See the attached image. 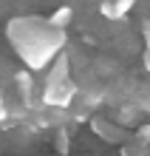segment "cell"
Masks as SVG:
<instances>
[{"mask_svg":"<svg viewBox=\"0 0 150 156\" xmlns=\"http://www.w3.org/2000/svg\"><path fill=\"white\" fill-rule=\"evenodd\" d=\"M6 34L17 57L31 71L48 68L51 60L65 48V29H57L43 17H14L9 20Z\"/></svg>","mask_w":150,"mask_h":156,"instance_id":"1","label":"cell"},{"mask_svg":"<svg viewBox=\"0 0 150 156\" xmlns=\"http://www.w3.org/2000/svg\"><path fill=\"white\" fill-rule=\"evenodd\" d=\"M74 97H77V85H74L71 77L65 80H45V88H43V105L45 108H71Z\"/></svg>","mask_w":150,"mask_h":156,"instance_id":"2","label":"cell"},{"mask_svg":"<svg viewBox=\"0 0 150 156\" xmlns=\"http://www.w3.org/2000/svg\"><path fill=\"white\" fill-rule=\"evenodd\" d=\"M133 6H136V0H99L96 12L105 17V20H122Z\"/></svg>","mask_w":150,"mask_h":156,"instance_id":"3","label":"cell"},{"mask_svg":"<svg viewBox=\"0 0 150 156\" xmlns=\"http://www.w3.org/2000/svg\"><path fill=\"white\" fill-rule=\"evenodd\" d=\"M91 131L96 133V136H102L105 142H122V128L119 125H113V122H108V119H91Z\"/></svg>","mask_w":150,"mask_h":156,"instance_id":"4","label":"cell"},{"mask_svg":"<svg viewBox=\"0 0 150 156\" xmlns=\"http://www.w3.org/2000/svg\"><path fill=\"white\" fill-rule=\"evenodd\" d=\"M14 80H17V91H20L23 102L29 105V99H31V88H34V77H31V68H29V71H20V74H17Z\"/></svg>","mask_w":150,"mask_h":156,"instance_id":"5","label":"cell"},{"mask_svg":"<svg viewBox=\"0 0 150 156\" xmlns=\"http://www.w3.org/2000/svg\"><path fill=\"white\" fill-rule=\"evenodd\" d=\"M51 26H57V29H68V26L74 23V9L71 6H60L57 12H51Z\"/></svg>","mask_w":150,"mask_h":156,"instance_id":"6","label":"cell"},{"mask_svg":"<svg viewBox=\"0 0 150 156\" xmlns=\"http://www.w3.org/2000/svg\"><path fill=\"white\" fill-rule=\"evenodd\" d=\"M54 148H57V153H68V151H71V136H68V128H60V131H57Z\"/></svg>","mask_w":150,"mask_h":156,"instance_id":"7","label":"cell"},{"mask_svg":"<svg viewBox=\"0 0 150 156\" xmlns=\"http://www.w3.org/2000/svg\"><path fill=\"white\" fill-rule=\"evenodd\" d=\"M136 139H142V142L150 145V125H139L136 128Z\"/></svg>","mask_w":150,"mask_h":156,"instance_id":"8","label":"cell"},{"mask_svg":"<svg viewBox=\"0 0 150 156\" xmlns=\"http://www.w3.org/2000/svg\"><path fill=\"white\" fill-rule=\"evenodd\" d=\"M142 40H145V48H150V17L142 23Z\"/></svg>","mask_w":150,"mask_h":156,"instance_id":"9","label":"cell"},{"mask_svg":"<svg viewBox=\"0 0 150 156\" xmlns=\"http://www.w3.org/2000/svg\"><path fill=\"white\" fill-rule=\"evenodd\" d=\"M9 119V108H6V102H3V94H0V125H3Z\"/></svg>","mask_w":150,"mask_h":156,"instance_id":"10","label":"cell"},{"mask_svg":"<svg viewBox=\"0 0 150 156\" xmlns=\"http://www.w3.org/2000/svg\"><path fill=\"white\" fill-rule=\"evenodd\" d=\"M142 66H145V71L150 74V48H145V54H142Z\"/></svg>","mask_w":150,"mask_h":156,"instance_id":"11","label":"cell"}]
</instances>
